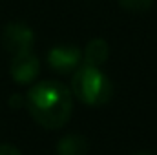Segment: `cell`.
Listing matches in <instances>:
<instances>
[{"label": "cell", "instance_id": "obj_7", "mask_svg": "<svg viewBox=\"0 0 157 155\" xmlns=\"http://www.w3.org/2000/svg\"><path fill=\"white\" fill-rule=\"evenodd\" d=\"M88 141L82 135H66L57 142V155H88Z\"/></svg>", "mask_w": 157, "mask_h": 155}, {"label": "cell", "instance_id": "obj_11", "mask_svg": "<svg viewBox=\"0 0 157 155\" xmlns=\"http://www.w3.org/2000/svg\"><path fill=\"white\" fill-rule=\"evenodd\" d=\"M133 155H152L150 152H135Z\"/></svg>", "mask_w": 157, "mask_h": 155}, {"label": "cell", "instance_id": "obj_6", "mask_svg": "<svg viewBox=\"0 0 157 155\" xmlns=\"http://www.w3.org/2000/svg\"><path fill=\"white\" fill-rule=\"evenodd\" d=\"M108 55H110V47L104 39H91L86 44V49L82 53L84 64L95 66V68H101L108 60Z\"/></svg>", "mask_w": 157, "mask_h": 155}, {"label": "cell", "instance_id": "obj_2", "mask_svg": "<svg viewBox=\"0 0 157 155\" xmlns=\"http://www.w3.org/2000/svg\"><path fill=\"white\" fill-rule=\"evenodd\" d=\"M71 91L86 106H104L113 97V84L99 68L80 66L75 70L71 78Z\"/></svg>", "mask_w": 157, "mask_h": 155}, {"label": "cell", "instance_id": "obj_9", "mask_svg": "<svg viewBox=\"0 0 157 155\" xmlns=\"http://www.w3.org/2000/svg\"><path fill=\"white\" fill-rule=\"evenodd\" d=\"M0 155H22L13 144H4L0 142Z\"/></svg>", "mask_w": 157, "mask_h": 155}, {"label": "cell", "instance_id": "obj_3", "mask_svg": "<svg viewBox=\"0 0 157 155\" xmlns=\"http://www.w3.org/2000/svg\"><path fill=\"white\" fill-rule=\"evenodd\" d=\"M35 42V33L31 28H28L22 22H11L4 28L2 33V44L6 47V51H9L11 55L22 53V51H29L33 47Z\"/></svg>", "mask_w": 157, "mask_h": 155}, {"label": "cell", "instance_id": "obj_1", "mask_svg": "<svg viewBox=\"0 0 157 155\" xmlns=\"http://www.w3.org/2000/svg\"><path fill=\"white\" fill-rule=\"evenodd\" d=\"M26 106L33 120L44 130H59L73 113L71 91L57 80H42L29 88Z\"/></svg>", "mask_w": 157, "mask_h": 155}, {"label": "cell", "instance_id": "obj_8", "mask_svg": "<svg viewBox=\"0 0 157 155\" xmlns=\"http://www.w3.org/2000/svg\"><path fill=\"white\" fill-rule=\"evenodd\" d=\"M121 7H124L126 11H132V13H144L152 7L154 0H119Z\"/></svg>", "mask_w": 157, "mask_h": 155}, {"label": "cell", "instance_id": "obj_4", "mask_svg": "<svg viewBox=\"0 0 157 155\" xmlns=\"http://www.w3.org/2000/svg\"><path fill=\"white\" fill-rule=\"evenodd\" d=\"M80 60H82V51L77 46H70V44L55 46L48 53L49 68L55 70L57 73H62V75H68V73L75 71L78 68V64H80Z\"/></svg>", "mask_w": 157, "mask_h": 155}, {"label": "cell", "instance_id": "obj_10", "mask_svg": "<svg viewBox=\"0 0 157 155\" xmlns=\"http://www.w3.org/2000/svg\"><path fill=\"white\" fill-rule=\"evenodd\" d=\"M22 102H26L20 95H13L11 99H9V106L11 108H18V106H22Z\"/></svg>", "mask_w": 157, "mask_h": 155}, {"label": "cell", "instance_id": "obj_5", "mask_svg": "<svg viewBox=\"0 0 157 155\" xmlns=\"http://www.w3.org/2000/svg\"><path fill=\"white\" fill-rule=\"evenodd\" d=\"M39 71H40V62L31 49L13 55L9 73H11V78L17 84H31L39 77Z\"/></svg>", "mask_w": 157, "mask_h": 155}]
</instances>
